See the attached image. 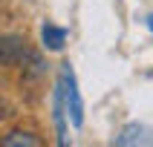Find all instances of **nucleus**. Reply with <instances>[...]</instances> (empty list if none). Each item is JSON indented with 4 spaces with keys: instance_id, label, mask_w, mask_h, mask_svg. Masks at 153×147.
<instances>
[{
    "instance_id": "39448f33",
    "label": "nucleus",
    "mask_w": 153,
    "mask_h": 147,
    "mask_svg": "<svg viewBox=\"0 0 153 147\" xmlns=\"http://www.w3.org/2000/svg\"><path fill=\"white\" fill-rule=\"evenodd\" d=\"M147 136H150L147 127H142V124H127V127L116 136V144H139V141H147Z\"/></svg>"
},
{
    "instance_id": "423d86ee",
    "label": "nucleus",
    "mask_w": 153,
    "mask_h": 147,
    "mask_svg": "<svg viewBox=\"0 0 153 147\" xmlns=\"http://www.w3.org/2000/svg\"><path fill=\"white\" fill-rule=\"evenodd\" d=\"M0 144H3V147H38L41 138H35L32 133H20V130H17V133H9Z\"/></svg>"
},
{
    "instance_id": "7ed1b4c3",
    "label": "nucleus",
    "mask_w": 153,
    "mask_h": 147,
    "mask_svg": "<svg viewBox=\"0 0 153 147\" xmlns=\"http://www.w3.org/2000/svg\"><path fill=\"white\" fill-rule=\"evenodd\" d=\"M41 41H43V46L49 52H58V49H64V43H67V29H61V26H55V23H43Z\"/></svg>"
},
{
    "instance_id": "f257e3e1",
    "label": "nucleus",
    "mask_w": 153,
    "mask_h": 147,
    "mask_svg": "<svg viewBox=\"0 0 153 147\" xmlns=\"http://www.w3.org/2000/svg\"><path fill=\"white\" fill-rule=\"evenodd\" d=\"M61 84H64V104H67V115L72 121V127H81L84 124V101H81V92H78V81L75 72L69 64H64L61 69Z\"/></svg>"
},
{
    "instance_id": "20e7f679",
    "label": "nucleus",
    "mask_w": 153,
    "mask_h": 147,
    "mask_svg": "<svg viewBox=\"0 0 153 147\" xmlns=\"http://www.w3.org/2000/svg\"><path fill=\"white\" fill-rule=\"evenodd\" d=\"M20 55H26V46L20 38H3L0 41V64H17Z\"/></svg>"
},
{
    "instance_id": "f03ea898",
    "label": "nucleus",
    "mask_w": 153,
    "mask_h": 147,
    "mask_svg": "<svg viewBox=\"0 0 153 147\" xmlns=\"http://www.w3.org/2000/svg\"><path fill=\"white\" fill-rule=\"evenodd\" d=\"M52 118L58 127V141L67 144V104H64V84L61 81L55 86V98H52Z\"/></svg>"
},
{
    "instance_id": "0eeeda50",
    "label": "nucleus",
    "mask_w": 153,
    "mask_h": 147,
    "mask_svg": "<svg viewBox=\"0 0 153 147\" xmlns=\"http://www.w3.org/2000/svg\"><path fill=\"white\" fill-rule=\"evenodd\" d=\"M147 26H150V32H153V15H147Z\"/></svg>"
}]
</instances>
